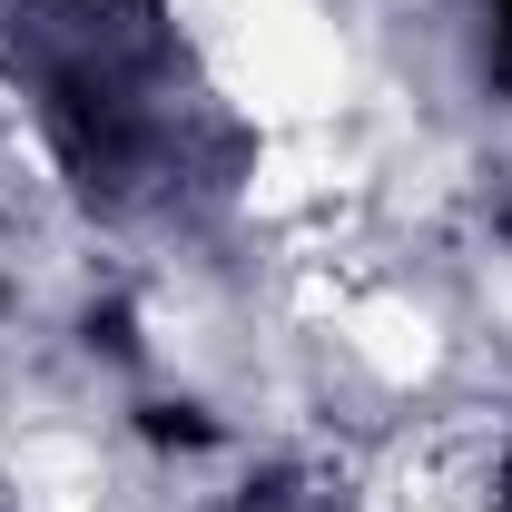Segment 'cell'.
<instances>
[{
  "instance_id": "obj_1",
  "label": "cell",
  "mask_w": 512,
  "mask_h": 512,
  "mask_svg": "<svg viewBox=\"0 0 512 512\" xmlns=\"http://www.w3.org/2000/svg\"><path fill=\"white\" fill-rule=\"evenodd\" d=\"M493 79L512 89V0H493Z\"/></svg>"
},
{
  "instance_id": "obj_2",
  "label": "cell",
  "mask_w": 512,
  "mask_h": 512,
  "mask_svg": "<svg viewBox=\"0 0 512 512\" xmlns=\"http://www.w3.org/2000/svg\"><path fill=\"white\" fill-rule=\"evenodd\" d=\"M148 434L158 444H207V424H188V414H148Z\"/></svg>"
}]
</instances>
